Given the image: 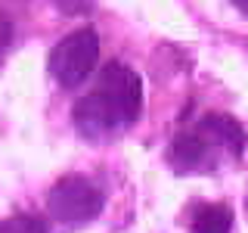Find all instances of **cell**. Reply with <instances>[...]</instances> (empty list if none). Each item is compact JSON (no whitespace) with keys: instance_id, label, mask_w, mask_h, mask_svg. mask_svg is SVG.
<instances>
[{"instance_id":"obj_3","label":"cell","mask_w":248,"mask_h":233,"mask_svg":"<svg viewBox=\"0 0 248 233\" xmlns=\"http://www.w3.org/2000/svg\"><path fill=\"white\" fill-rule=\"evenodd\" d=\"M99 93L115 106L121 124H130L140 118V109H143V81L127 66L108 62L103 68V75H99Z\"/></svg>"},{"instance_id":"obj_1","label":"cell","mask_w":248,"mask_h":233,"mask_svg":"<svg viewBox=\"0 0 248 233\" xmlns=\"http://www.w3.org/2000/svg\"><path fill=\"white\" fill-rule=\"evenodd\" d=\"M96 56H99V34L93 28H78L62 44H56V50L50 56V68L59 78V84L78 87L93 72Z\"/></svg>"},{"instance_id":"obj_2","label":"cell","mask_w":248,"mask_h":233,"mask_svg":"<svg viewBox=\"0 0 248 233\" xmlns=\"http://www.w3.org/2000/svg\"><path fill=\"white\" fill-rule=\"evenodd\" d=\"M50 212L65 224H84L99 215L103 208V193L93 186L87 177H62V181L50 190L46 199Z\"/></svg>"},{"instance_id":"obj_6","label":"cell","mask_w":248,"mask_h":233,"mask_svg":"<svg viewBox=\"0 0 248 233\" xmlns=\"http://www.w3.org/2000/svg\"><path fill=\"white\" fill-rule=\"evenodd\" d=\"M205 137L202 134H180L174 140V146H170V159H174V168L177 171H196L205 165Z\"/></svg>"},{"instance_id":"obj_9","label":"cell","mask_w":248,"mask_h":233,"mask_svg":"<svg viewBox=\"0 0 248 233\" xmlns=\"http://www.w3.org/2000/svg\"><path fill=\"white\" fill-rule=\"evenodd\" d=\"M62 6H65L68 13H87V6H90V0H59Z\"/></svg>"},{"instance_id":"obj_10","label":"cell","mask_w":248,"mask_h":233,"mask_svg":"<svg viewBox=\"0 0 248 233\" xmlns=\"http://www.w3.org/2000/svg\"><path fill=\"white\" fill-rule=\"evenodd\" d=\"M232 3H236L239 10H245V13H248V0H232Z\"/></svg>"},{"instance_id":"obj_5","label":"cell","mask_w":248,"mask_h":233,"mask_svg":"<svg viewBox=\"0 0 248 233\" xmlns=\"http://www.w3.org/2000/svg\"><path fill=\"white\" fill-rule=\"evenodd\" d=\"M199 131L205 137H211L214 143H223L232 155H239L245 150V131L242 124L236 118H230V115H205L199 124Z\"/></svg>"},{"instance_id":"obj_4","label":"cell","mask_w":248,"mask_h":233,"mask_svg":"<svg viewBox=\"0 0 248 233\" xmlns=\"http://www.w3.org/2000/svg\"><path fill=\"white\" fill-rule=\"evenodd\" d=\"M75 124L84 134H99V131H108V128H115V124H121V118L103 93L93 90L90 97H81L75 103Z\"/></svg>"},{"instance_id":"obj_7","label":"cell","mask_w":248,"mask_h":233,"mask_svg":"<svg viewBox=\"0 0 248 233\" xmlns=\"http://www.w3.org/2000/svg\"><path fill=\"white\" fill-rule=\"evenodd\" d=\"M232 212L230 205H202L192 217V233H230Z\"/></svg>"},{"instance_id":"obj_8","label":"cell","mask_w":248,"mask_h":233,"mask_svg":"<svg viewBox=\"0 0 248 233\" xmlns=\"http://www.w3.org/2000/svg\"><path fill=\"white\" fill-rule=\"evenodd\" d=\"M0 233H46V224L34 215H16L0 221Z\"/></svg>"}]
</instances>
